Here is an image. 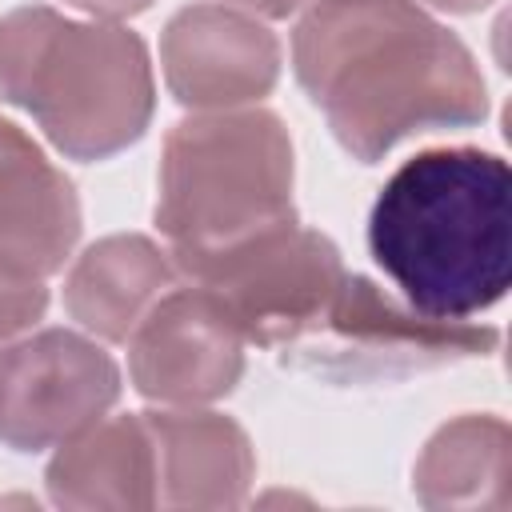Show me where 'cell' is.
Here are the masks:
<instances>
[{
    "mask_svg": "<svg viewBox=\"0 0 512 512\" xmlns=\"http://www.w3.org/2000/svg\"><path fill=\"white\" fill-rule=\"evenodd\" d=\"M292 72L360 164L488 116L476 56L416 0H312L292 32Z\"/></svg>",
    "mask_w": 512,
    "mask_h": 512,
    "instance_id": "1",
    "label": "cell"
},
{
    "mask_svg": "<svg viewBox=\"0 0 512 512\" xmlns=\"http://www.w3.org/2000/svg\"><path fill=\"white\" fill-rule=\"evenodd\" d=\"M512 172L484 148H428L404 160L368 212V252L404 304L468 320L512 280Z\"/></svg>",
    "mask_w": 512,
    "mask_h": 512,
    "instance_id": "2",
    "label": "cell"
},
{
    "mask_svg": "<svg viewBox=\"0 0 512 512\" xmlns=\"http://www.w3.org/2000/svg\"><path fill=\"white\" fill-rule=\"evenodd\" d=\"M296 156L284 120L268 108L192 112L168 128L160 152L156 228L192 284L296 224Z\"/></svg>",
    "mask_w": 512,
    "mask_h": 512,
    "instance_id": "3",
    "label": "cell"
},
{
    "mask_svg": "<svg viewBox=\"0 0 512 512\" xmlns=\"http://www.w3.org/2000/svg\"><path fill=\"white\" fill-rule=\"evenodd\" d=\"M0 104L24 108L68 160H108L152 124V60L116 20L24 4L0 16Z\"/></svg>",
    "mask_w": 512,
    "mask_h": 512,
    "instance_id": "4",
    "label": "cell"
},
{
    "mask_svg": "<svg viewBox=\"0 0 512 512\" xmlns=\"http://www.w3.org/2000/svg\"><path fill=\"white\" fill-rule=\"evenodd\" d=\"M500 332L468 320H432L380 292L368 276L344 272L320 320L280 352L284 364L324 380H396L456 360L492 356Z\"/></svg>",
    "mask_w": 512,
    "mask_h": 512,
    "instance_id": "5",
    "label": "cell"
},
{
    "mask_svg": "<svg viewBox=\"0 0 512 512\" xmlns=\"http://www.w3.org/2000/svg\"><path fill=\"white\" fill-rule=\"evenodd\" d=\"M120 400L116 360L72 328H44L0 348V444L56 448Z\"/></svg>",
    "mask_w": 512,
    "mask_h": 512,
    "instance_id": "6",
    "label": "cell"
},
{
    "mask_svg": "<svg viewBox=\"0 0 512 512\" xmlns=\"http://www.w3.org/2000/svg\"><path fill=\"white\" fill-rule=\"evenodd\" d=\"M244 344L236 316L212 288L172 284L128 336V376L152 404H212L240 384Z\"/></svg>",
    "mask_w": 512,
    "mask_h": 512,
    "instance_id": "7",
    "label": "cell"
},
{
    "mask_svg": "<svg viewBox=\"0 0 512 512\" xmlns=\"http://www.w3.org/2000/svg\"><path fill=\"white\" fill-rule=\"evenodd\" d=\"M344 272L340 248L296 220L236 252L200 284L228 304L248 344L284 352L320 320Z\"/></svg>",
    "mask_w": 512,
    "mask_h": 512,
    "instance_id": "8",
    "label": "cell"
},
{
    "mask_svg": "<svg viewBox=\"0 0 512 512\" xmlns=\"http://www.w3.org/2000/svg\"><path fill=\"white\" fill-rule=\"evenodd\" d=\"M160 72L192 112L248 108L280 80V40L232 4H188L160 32Z\"/></svg>",
    "mask_w": 512,
    "mask_h": 512,
    "instance_id": "9",
    "label": "cell"
},
{
    "mask_svg": "<svg viewBox=\"0 0 512 512\" xmlns=\"http://www.w3.org/2000/svg\"><path fill=\"white\" fill-rule=\"evenodd\" d=\"M80 240V196L44 148L0 116V264L52 276Z\"/></svg>",
    "mask_w": 512,
    "mask_h": 512,
    "instance_id": "10",
    "label": "cell"
},
{
    "mask_svg": "<svg viewBox=\"0 0 512 512\" xmlns=\"http://www.w3.org/2000/svg\"><path fill=\"white\" fill-rule=\"evenodd\" d=\"M156 444V504L224 512L248 500L256 452L248 432L204 404L144 412Z\"/></svg>",
    "mask_w": 512,
    "mask_h": 512,
    "instance_id": "11",
    "label": "cell"
},
{
    "mask_svg": "<svg viewBox=\"0 0 512 512\" xmlns=\"http://www.w3.org/2000/svg\"><path fill=\"white\" fill-rule=\"evenodd\" d=\"M48 500L68 512H148L156 508V444L144 412L100 416L60 440L44 472Z\"/></svg>",
    "mask_w": 512,
    "mask_h": 512,
    "instance_id": "12",
    "label": "cell"
},
{
    "mask_svg": "<svg viewBox=\"0 0 512 512\" xmlns=\"http://www.w3.org/2000/svg\"><path fill=\"white\" fill-rule=\"evenodd\" d=\"M172 284L176 264L164 244L140 232H116L76 256L64 276V308L84 332L124 344Z\"/></svg>",
    "mask_w": 512,
    "mask_h": 512,
    "instance_id": "13",
    "label": "cell"
},
{
    "mask_svg": "<svg viewBox=\"0 0 512 512\" xmlns=\"http://www.w3.org/2000/svg\"><path fill=\"white\" fill-rule=\"evenodd\" d=\"M412 492L432 512H508L512 432L492 412L440 424L416 456Z\"/></svg>",
    "mask_w": 512,
    "mask_h": 512,
    "instance_id": "14",
    "label": "cell"
},
{
    "mask_svg": "<svg viewBox=\"0 0 512 512\" xmlns=\"http://www.w3.org/2000/svg\"><path fill=\"white\" fill-rule=\"evenodd\" d=\"M48 308L44 276H28L0 264V344L32 328Z\"/></svg>",
    "mask_w": 512,
    "mask_h": 512,
    "instance_id": "15",
    "label": "cell"
},
{
    "mask_svg": "<svg viewBox=\"0 0 512 512\" xmlns=\"http://www.w3.org/2000/svg\"><path fill=\"white\" fill-rule=\"evenodd\" d=\"M64 4L88 12L92 20H116V24H120V20H128V16L148 12L156 0H64Z\"/></svg>",
    "mask_w": 512,
    "mask_h": 512,
    "instance_id": "16",
    "label": "cell"
},
{
    "mask_svg": "<svg viewBox=\"0 0 512 512\" xmlns=\"http://www.w3.org/2000/svg\"><path fill=\"white\" fill-rule=\"evenodd\" d=\"M224 4H232V8H240V12H252V16L284 20V16H292L296 8H304L308 0H224Z\"/></svg>",
    "mask_w": 512,
    "mask_h": 512,
    "instance_id": "17",
    "label": "cell"
},
{
    "mask_svg": "<svg viewBox=\"0 0 512 512\" xmlns=\"http://www.w3.org/2000/svg\"><path fill=\"white\" fill-rule=\"evenodd\" d=\"M416 4H428L436 12H448V16H472L480 8H488L492 0H416Z\"/></svg>",
    "mask_w": 512,
    "mask_h": 512,
    "instance_id": "18",
    "label": "cell"
}]
</instances>
